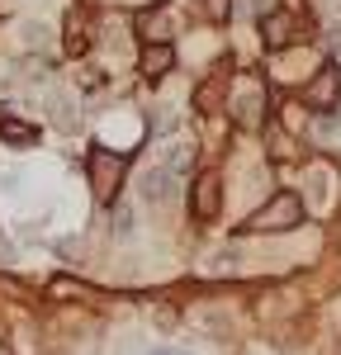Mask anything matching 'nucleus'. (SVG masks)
I'll return each mask as SVG.
<instances>
[{
    "label": "nucleus",
    "instance_id": "obj_4",
    "mask_svg": "<svg viewBox=\"0 0 341 355\" xmlns=\"http://www.w3.org/2000/svg\"><path fill=\"white\" fill-rule=\"evenodd\" d=\"M308 105L322 110V114L341 105V62H322V67H317V76H313V85H308Z\"/></svg>",
    "mask_w": 341,
    "mask_h": 355
},
{
    "label": "nucleus",
    "instance_id": "obj_5",
    "mask_svg": "<svg viewBox=\"0 0 341 355\" xmlns=\"http://www.w3.org/2000/svg\"><path fill=\"white\" fill-rule=\"evenodd\" d=\"M170 67H175V48H170V43H147L138 53V71L147 81H161Z\"/></svg>",
    "mask_w": 341,
    "mask_h": 355
},
{
    "label": "nucleus",
    "instance_id": "obj_8",
    "mask_svg": "<svg viewBox=\"0 0 341 355\" xmlns=\"http://www.w3.org/2000/svg\"><path fill=\"white\" fill-rule=\"evenodd\" d=\"M261 110H265V95H261V90L237 95V105H232V114H237V123H242V128H261Z\"/></svg>",
    "mask_w": 341,
    "mask_h": 355
},
{
    "label": "nucleus",
    "instance_id": "obj_9",
    "mask_svg": "<svg viewBox=\"0 0 341 355\" xmlns=\"http://www.w3.org/2000/svg\"><path fill=\"white\" fill-rule=\"evenodd\" d=\"M0 137H5V142H15V147H33V142H38V128H33V123H19V119H10V114H5V119H0Z\"/></svg>",
    "mask_w": 341,
    "mask_h": 355
},
{
    "label": "nucleus",
    "instance_id": "obj_11",
    "mask_svg": "<svg viewBox=\"0 0 341 355\" xmlns=\"http://www.w3.org/2000/svg\"><path fill=\"white\" fill-rule=\"evenodd\" d=\"M223 90H227V76H209V81L199 85V95H195V110H213V105H218V100H223Z\"/></svg>",
    "mask_w": 341,
    "mask_h": 355
},
{
    "label": "nucleus",
    "instance_id": "obj_6",
    "mask_svg": "<svg viewBox=\"0 0 341 355\" xmlns=\"http://www.w3.org/2000/svg\"><path fill=\"white\" fill-rule=\"evenodd\" d=\"M170 194H175V171H170V166L142 171V199H147V204H170Z\"/></svg>",
    "mask_w": 341,
    "mask_h": 355
},
{
    "label": "nucleus",
    "instance_id": "obj_13",
    "mask_svg": "<svg viewBox=\"0 0 341 355\" xmlns=\"http://www.w3.org/2000/svg\"><path fill=\"white\" fill-rule=\"evenodd\" d=\"M114 232H119V237H128V232H133V214H128L123 204L114 209Z\"/></svg>",
    "mask_w": 341,
    "mask_h": 355
},
{
    "label": "nucleus",
    "instance_id": "obj_15",
    "mask_svg": "<svg viewBox=\"0 0 341 355\" xmlns=\"http://www.w3.org/2000/svg\"><path fill=\"white\" fill-rule=\"evenodd\" d=\"M152 355H175V351H170V346H161V351H152Z\"/></svg>",
    "mask_w": 341,
    "mask_h": 355
},
{
    "label": "nucleus",
    "instance_id": "obj_14",
    "mask_svg": "<svg viewBox=\"0 0 341 355\" xmlns=\"http://www.w3.org/2000/svg\"><path fill=\"white\" fill-rule=\"evenodd\" d=\"M209 15H213V19H227V15H232V5H227V0H209Z\"/></svg>",
    "mask_w": 341,
    "mask_h": 355
},
{
    "label": "nucleus",
    "instance_id": "obj_3",
    "mask_svg": "<svg viewBox=\"0 0 341 355\" xmlns=\"http://www.w3.org/2000/svg\"><path fill=\"white\" fill-rule=\"evenodd\" d=\"M218 209H223V180H218V171H199L195 185H190V218L213 223Z\"/></svg>",
    "mask_w": 341,
    "mask_h": 355
},
{
    "label": "nucleus",
    "instance_id": "obj_7",
    "mask_svg": "<svg viewBox=\"0 0 341 355\" xmlns=\"http://www.w3.org/2000/svg\"><path fill=\"white\" fill-rule=\"evenodd\" d=\"M261 33H265V48H284V43L294 38V15H289V10L261 15Z\"/></svg>",
    "mask_w": 341,
    "mask_h": 355
},
{
    "label": "nucleus",
    "instance_id": "obj_1",
    "mask_svg": "<svg viewBox=\"0 0 341 355\" xmlns=\"http://www.w3.org/2000/svg\"><path fill=\"white\" fill-rule=\"evenodd\" d=\"M299 223H304V199L294 190H280L242 223V232H289V227H299Z\"/></svg>",
    "mask_w": 341,
    "mask_h": 355
},
{
    "label": "nucleus",
    "instance_id": "obj_10",
    "mask_svg": "<svg viewBox=\"0 0 341 355\" xmlns=\"http://www.w3.org/2000/svg\"><path fill=\"white\" fill-rule=\"evenodd\" d=\"M90 53V33H85V15L71 10V28H67V57H85Z\"/></svg>",
    "mask_w": 341,
    "mask_h": 355
},
{
    "label": "nucleus",
    "instance_id": "obj_12",
    "mask_svg": "<svg viewBox=\"0 0 341 355\" xmlns=\"http://www.w3.org/2000/svg\"><path fill=\"white\" fill-rule=\"evenodd\" d=\"M190 162H195V152H190V147H170V152H166L170 171H190Z\"/></svg>",
    "mask_w": 341,
    "mask_h": 355
},
{
    "label": "nucleus",
    "instance_id": "obj_2",
    "mask_svg": "<svg viewBox=\"0 0 341 355\" xmlns=\"http://www.w3.org/2000/svg\"><path fill=\"white\" fill-rule=\"evenodd\" d=\"M85 166H90V185H95V194H100L105 204H114V199H119V185H123V171H128V157H123V152L95 147Z\"/></svg>",
    "mask_w": 341,
    "mask_h": 355
}]
</instances>
